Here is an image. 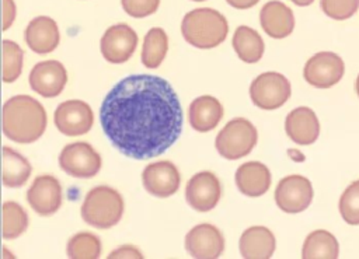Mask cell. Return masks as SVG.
<instances>
[{"label": "cell", "mask_w": 359, "mask_h": 259, "mask_svg": "<svg viewBox=\"0 0 359 259\" xmlns=\"http://www.w3.org/2000/svg\"><path fill=\"white\" fill-rule=\"evenodd\" d=\"M27 200L32 210L39 216H50L56 213L62 206L60 182L49 174L36 176L27 192Z\"/></svg>", "instance_id": "16"}, {"label": "cell", "mask_w": 359, "mask_h": 259, "mask_svg": "<svg viewBox=\"0 0 359 259\" xmlns=\"http://www.w3.org/2000/svg\"><path fill=\"white\" fill-rule=\"evenodd\" d=\"M185 249L196 259H216L224 251V237L213 224L202 223L185 235Z\"/></svg>", "instance_id": "13"}, {"label": "cell", "mask_w": 359, "mask_h": 259, "mask_svg": "<svg viewBox=\"0 0 359 259\" xmlns=\"http://www.w3.org/2000/svg\"><path fill=\"white\" fill-rule=\"evenodd\" d=\"M292 3H294L296 6H300V7H306V6H310L314 0H290Z\"/></svg>", "instance_id": "37"}, {"label": "cell", "mask_w": 359, "mask_h": 259, "mask_svg": "<svg viewBox=\"0 0 359 259\" xmlns=\"http://www.w3.org/2000/svg\"><path fill=\"white\" fill-rule=\"evenodd\" d=\"M321 10L332 20H348L359 8V0H321Z\"/></svg>", "instance_id": "31"}, {"label": "cell", "mask_w": 359, "mask_h": 259, "mask_svg": "<svg viewBox=\"0 0 359 259\" xmlns=\"http://www.w3.org/2000/svg\"><path fill=\"white\" fill-rule=\"evenodd\" d=\"M15 18L14 0H3V31H7Z\"/></svg>", "instance_id": "34"}, {"label": "cell", "mask_w": 359, "mask_h": 259, "mask_svg": "<svg viewBox=\"0 0 359 259\" xmlns=\"http://www.w3.org/2000/svg\"><path fill=\"white\" fill-rule=\"evenodd\" d=\"M234 181L237 189L243 195L258 197L268 192L271 186V172L265 164L259 161H248L237 168Z\"/></svg>", "instance_id": "20"}, {"label": "cell", "mask_w": 359, "mask_h": 259, "mask_svg": "<svg viewBox=\"0 0 359 259\" xmlns=\"http://www.w3.org/2000/svg\"><path fill=\"white\" fill-rule=\"evenodd\" d=\"M192 1H205V0H192Z\"/></svg>", "instance_id": "39"}, {"label": "cell", "mask_w": 359, "mask_h": 259, "mask_svg": "<svg viewBox=\"0 0 359 259\" xmlns=\"http://www.w3.org/2000/svg\"><path fill=\"white\" fill-rule=\"evenodd\" d=\"M181 34L189 45L199 49H212L227 38L229 22L217 10L195 8L184 15Z\"/></svg>", "instance_id": "3"}, {"label": "cell", "mask_w": 359, "mask_h": 259, "mask_svg": "<svg viewBox=\"0 0 359 259\" xmlns=\"http://www.w3.org/2000/svg\"><path fill=\"white\" fill-rule=\"evenodd\" d=\"M100 122L119 153L147 160L163 154L178 140L184 113L178 95L165 78L132 74L105 95Z\"/></svg>", "instance_id": "1"}, {"label": "cell", "mask_w": 359, "mask_h": 259, "mask_svg": "<svg viewBox=\"0 0 359 259\" xmlns=\"http://www.w3.org/2000/svg\"><path fill=\"white\" fill-rule=\"evenodd\" d=\"M125 203L118 190L101 185L93 188L81 204L83 220L94 228L107 230L122 218Z\"/></svg>", "instance_id": "4"}, {"label": "cell", "mask_w": 359, "mask_h": 259, "mask_svg": "<svg viewBox=\"0 0 359 259\" xmlns=\"http://www.w3.org/2000/svg\"><path fill=\"white\" fill-rule=\"evenodd\" d=\"M48 123L45 108L29 95H14L3 105V133L15 143H34Z\"/></svg>", "instance_id": "2"}, {"label": "cell", "mask_w": 359, "mask_h": 259, "mask_svg": "<svg viewBox=\"0 0 359 259\" xmlns=\"http://www.w3.org/2000/svg\"><path fill=\"white\" fill-rule=\"evenodd\" d=\"M56 129L70 137L86 134L94 123V113L90 105L81 99H69L57 105L53 113Z\"/></svg>", "instance_id": "11"}, {"label": "cell", "mask_w": 359, "mask_h": 259, "mask_svg": "<svg viewBox=\"0 0 359 259\" xmlns=\"http://www.w3.org/2000/svg\"><path fill=\"white\" fill-rule=\"evenodd\" d=\"M109 259H122V258H136V259H142L143 255L142 252L133 246V245H122L119 248H116L115 251H112L109 255H108Z\"/></svg>", "instance_id": "33"}, {"label": "cell", "mask_w": 359, "mask_h": 259, "mask_svg": "<svg viewBox=\"0 0 359 259\" xmlns=\"http://www.w3.org/2000/svg\"><path fill=\"white\" fill-rule=\"evenodd\" d=\"M60 168L74 178H93L102 165L98 151L86 141H76L65 146L59 154Z\"/></svg>", "instance_id": "7"}, {"label": "cell", "mask_w": 359, "mask_h": 259, "mask_svg": "<svg viewBox=\"0 0 359 259\" xmlns=\"http://www.w3.org/2000/svg\"><path fill=\"white\" fill-rule=\"evenodd\" d=\"M168 50V36L160 27L150 28L143 39L142 63L147 69H156L161 64Z\"/></svg>", "instance_id": "26"}, {"label": "cell", "mask_w": 359, "mask_h": 259, "mask_svg": "<svg viewBox=\"0 0 359 259\" xmlns=\"http://www.w3.org/2000/svg\"><path fill=\"white\" fill-rule=\"evenodd\" d=\"M287 154H289V157L290 158H293L294 161H297V162H300V161H303L304 160V155L303 154H300L299 153V150H293V148H290V150H287Z\"/></svg>", "instance_id": "36"}, {"label": "cell", "mask_w": 359, "mask_h": 259, "mask_svg": "<svg viewBox=\"0 0 359 259\" xmlns=\"http://www.w3.org/2000/svg\"><path fill=\"white\" fill-rule=\"evenodd\" d=\"M3 185L6 188H21L31 175L29 161L7 146L3 147Z\"/></svg>", "instance_id": "25"}, {"label": "cell", "mask_w": 359, "mask_h": 259, "mask_svg": "<svg viewBox=\"0 0 359 259\" xmlns=\"http://www.w3.org/2000/svg\"><path fill=\"white\" fill-rule=\"evenodd\" d=\"M339 214L345 223L359 225V179L353 181L339 197Z\"/></svg>", "instance_id": "30"}, {"label": "cell", "mask_w": 359, "mask_h": 259, "mask_svg": "<svg viewBox=\"0 0 359 259\" xmlns=\"http://www.w3.org/2000/svg\"><path fill=\"white\" fill-rule=\"evenodd\" d=\"M313 200L311 182L303 175H287L282 178L275 189V202L285 213L304 211Z\"/></svg>", "instance_id": "9"}, {"label": "cell", "mask_w": 359, "mask_h": 259, "mask_svg": "<svg viewBox=\"0 0 359 259\" xmlns=\"http://www.w3.org/2000/svg\"><path fill=\"white\" fill-rule=\"evenodd\" d=\"M231 7L238 8V10H245L252 6H255L259 0H226Z\"/></svg>", "instance_id": "35"}, {"label": "cell", "mask_w": 359, "mask_h": 259, "mask_svg": "<svg viewBox=\"0 0 359 259\" xmlns=\"http://www.w3.org/2000/svg\"><path fill=\"white\" fill-rule=\"evenodd\" d=\"M142 182L151 196L168 197L172 196L181 182L180 171L171 161H157L144 167L142 172Z\"/></svg>", "instance_id": "14"}, {"label": "cell", "mask_w": 359, "mask_h": 259, "mask_svg": "<svg viewBox=\"0 0 359 259\" xmlns=\"http://www.w3.org/2000/svg\"><path fill=\"white\" fill-rule=\"evenodd\" d=\"M276 246L273 232L262 225L247 228L238 241V249L245 259H268Z\"/></svg>", "instance_id": "21"}, {"label": "cell", "mask_w": 359, "mask_h": 259, "mask_svg": "<svg viewBox=\"0 0 359 259\" xmlns=\"http://www.w3.org/2000/svg\"><path fill=\"white\" fill-rule=\"evenodd\" d=\"M231 45L240 60L245 63H257L265 49V43L261 35L247 25H240L236 28Z\"/></svg>", "instance_id": "23"}, {"label": "cell", "mask_w": 359, "mask_h": 259, "mask_svg": "<svg viewBox=\"0 0 359 259\" xmlns=\"http://www.w3.org/2000/svg\"><path fill=\"white\" fill-rule=\"evenodd\" d=\"M223 118V106L213 95L195 98L188 109V119L192 129L205 133L215 129Z\"/></svg>", "instance_id": "22"}, {"label": "cell", "mask_w": 359, "mask_h": 259, "mask_svg": "<svg viewBox=\"0 0 359 259\" xmlns=\"http://www.w3.org/2000/svg\"><path fill=\"white\" fill-rule=\"evenodd\" d=\"M338 256L339 244L330 231L314 230L306 237L302 248L303 259H337Z\"/></svg>", "instance_id": "24"}, {"label": "cell", "mask_w": 359, "mask_h": 259, "mask_svg": "<svg viewBox=\"0 0 359 259\" xmlns=\"http://www.w3.org/2000/svg\"><path fill=\"white\" fill-rule=\"evenodd\" d=\"M101 241L93 232H77L69 241L66 246V255L70 259H97L101 255Z\"/></svg>", "instance_id": "27"}, {"label": "cell", "mask_w": 359, "mask_h": 259, "mask_svg": "<svg viewBox=\"0 0 359 259\" xmlns=\"http://www.w3.org/2000/svg\"><path fill=\"white\" fill-rule=\"evenodd\" d=\"M137 46V34L128 24H115L107 28L101 41L100 49L102 57L114 64L128 62Z\"/></svg>", "instance_id": "10"}, {"label": "cell", "mask_w": 359, "mask_h": 259, "mask_svg": "<svg viewBox=\"0 0 359 259\" xmlns=\"http://www.w3.org/2000/svg\"><path fill=\"white\" fill-rule=\"evenodd\" d=\"M356 94H358V97H359V74H358V77H356Z\"/></svg>", "instance_id": "38"}, {"label": "cell", "mask_w": 359, "mask_h": 259, "mask_svg": "<svg viewBox=\"0 0 359 259\" xmlns=\"http://www.w3.org/2000/svg\"><path fill=\"white\" fill-rule=\"evenodd\" d=\"M123 11L133 18H144L154 14L160 0H121Z\"/></svg>", "instance_id": "32"}, {"label": "cell", "mask_w": 359, "mask_h": 259, "mask_svg": "<svg viewBox=\"0 0 359 259\" xmlns=\"http://www.w3.org/2000/svg\"><path fill=\"white\" fill-rule=\"evenodd\" d=\"M25 42L31 50L39 55L55 50L60 41L57 24L53 18L46 15L35 17L29 21L24 32Z\"/></svg>", "instance_id": "18"}, {"label": "cell", "mask_w": 359, "mask_h": 259, "mask_svg": "<svg viewBox=\"0 0 359 259\" xmlns=\"http://www.w3.org/2000/svg\"><path fill=\"white\" fill-rule=\"evenodd\" d=\"M28 80L34 92L45 98H53L65 90L67 71L57 60H43L32 67Z\"/></svg>", "instance_id": "15"}, {"label": "cell", "mask_w": 359, "mask_h": 259, "mask_svg": "<svg viewBox=\"0 0 359 259\" xmlns=\"http://www.w3.org/2000/svg\"><path fill=\"white\" fill-rule=\"evenodd\" d=\"M28 227V214L17 202L3 203V238H18Z\"/></svg>", "instance_id": "28"}, {"label": "cell", "mask_w": 359, "mask_h": 259, "mask_svg": "<svg viewBox=\"0 0 359 259\" xmlns=\"http://www.w3.org/2000/svg\"><path fill=\"white\" fill-rule=\"evenodd\" d=\"M345 73L342 57L334 52H318L304 64L303 77L316 88H330L341 81Z\"/></svg>", "instance_id": "8"}, {"label": "cell", "mask_w": 359, "mask_h": 259, "mask_svg": "<svg viewBox=\"0 0 359 259\" xmlns=\"http://www.w3.org/2000/svg\"><path fill=\"white\" fill-rule=\"evenodd\" d=\"M259 22L266 35L273 39H282L293 32L294 15L285 3L271 0L262 6Z\"/></svg>", "instance_id": "19"}, {"label": "cell", "mask_w": 359, "mask_h": 259, "mask_svg": "<svg viewBox=\"0 0 359 259\" xmlns=\"http://www.w3.org/2000/svg\"><path fill=\"white\" fill-rule=\"evenodd\" d=\"M285 130L292 141L300 146L313 144L320 136V122L309 106H297L285 119Z\"/></svg>", "instance_id": "17"}, {"label": "cell", "mask_w": 359, "mask_h": 259, "mask_svg": "<svg viewBox=\"0 0 359 259\" xmlns=\"http://www.w3.org/2000/svg\"><path fill=\"white\" fill-rule=\"evenodd\" d=\"M258 141L255 126L245 118L231 119L217 133L215 147L226 160H238L252 151Z\"/></svg>", "instance_id": "5"}, {"label": "cell", "mask_w": 359, "mask_h": 259, "mask_svg": "<svg viewBox=\"0 0 359 259\" xmlns=\"http://www.w3.org/2000/svg\"><path fill=\"white\" fill-rule=\"evenodd\" d=\"M222 188L219 178L210 171H201L191 176L185 186L187 203L196 211H209L219 203Z\"/></svg>", "instance_id": "12"}, {"label": "cell", "mask_w": 359, "mask_h": 259, "mask_svg": "<svg viewBox=\"0 0 359 259\" xmlns=\"http://www.w3.org/2000/svg\"><path fill=\"white\" fill-rule=\"evenodd\" d=\"M289 80L278 71H265L257 76L250 85V97L255 106L272 111L280 108L290 97Z\"/></svg>", "instance_id": "6"}, {"label": "cell", "mask_w": 359, "mask_h": 259, "mask_svg": "<svg viewBox=\"0 0 359 259\" xmlns=\"http://www.w3.org/2000/svg\"><path fill=\"white\" fill-rule=\"evenodd\" d=\"M24 50L18 43L10 39L3 41V81H15L22 71Z\"/></svg>", "instance_id": "29"}]
</instances>
